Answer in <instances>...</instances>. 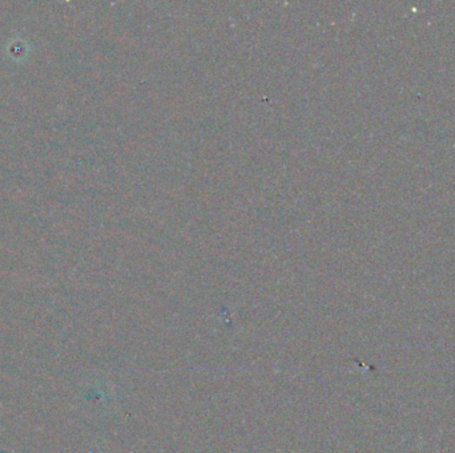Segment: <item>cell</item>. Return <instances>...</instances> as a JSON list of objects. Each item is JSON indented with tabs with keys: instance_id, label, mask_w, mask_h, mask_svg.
Returning <instances> with one entry per match:
<instances>
[]
</instances>
